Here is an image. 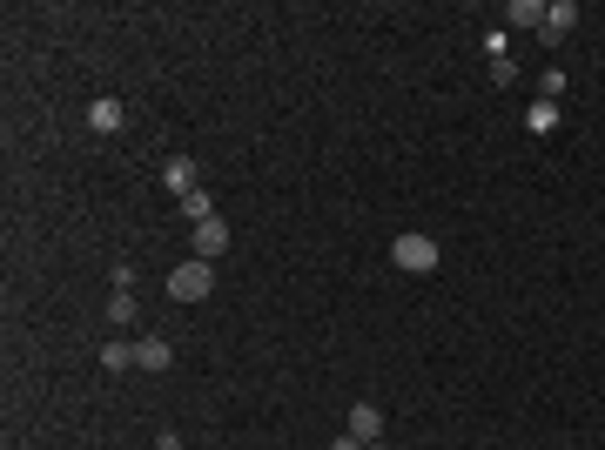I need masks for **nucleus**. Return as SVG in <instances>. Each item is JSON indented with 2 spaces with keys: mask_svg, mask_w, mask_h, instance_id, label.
<instances>
[{
  "mask_svg": "<svg viewBox=\"0 0 605 450\" xmlns=\"http://www.w3.org/2000/svg\"><path fill=\"white\" fill-rule=\"evenodd\" d=\"M209 289H215V262H202V255H196V262H182V269H168V296H175V302H202Z\"/></svg>",
  "mask_w": 605,
  "mask_h": 450,
  "instance_id": "nucleus-1",
  "label": "nucleus"
},
{
  "mask_svg": "<svg viewBox=\"0 0 605 450\" xmlns=\"http://www.w3.org/2000/svg\"><path fill=\"white\" fill-rule=\"evenodd\" d=\"M391 262L404 276H431V269H438V242H431V236H397L391 242Z\"/></svg>",
  "mask_w": 605,
  "mask_h": 450,
  "instance_id": "nucleus-2",
  "label": "nucleus"
},
{
  "mask_svg": "<svg viewBox=\"0 0 605 450\" xmlns=\"http://www.w3.org/2000/svg\"><path fill=\"white\" fill-rule=\"evenodd\" d=\"M162 181L175 189V196H196V155H168V162H162Z\"/></svg>",
  "mask_w": 605,
  "mask_h": 450,
  "instance_id": "nucleus-3",
  "label": "nucleus"
},
{
  "mask_svg": "<svg viewBox=\"0 0 605 450\" xmlns=\"http://www.w3.org/2000/svg\"><path fill=\"white\" fill-rule=\"evenodd\" d=\"M578 28V0H552V7H544V41H559V34H572Z\"/></svg>",
  "mask_w": 605,
  "mask_h": 450,
  "instance_id": "nucleus-4",
  "label": "nucleus"
},
{
  "mask_svg": "<svg viewBox=\"0 0 605 450\" xmlns=\"http://www.w3.org/2000/svg\"><path fill=\"white\" fill-rule=\"evenodd\" d=\"M350 437H357V444H377V437H383V410L377 404H357V410H350Z\"/></svg>",
  "mask_w": 605,
  "mask_h": 450,
  "instance_id": "nucleus-5",
  "label": "nucleus"
},
{
  "mask_svg": "<svg viewBox=\"0 0 605 450\" xmlns=\"http://www.w3.org/2000/svg\"><path fill=\"white\" fill-rule=\"evenodd\" d=\"M222 249H229V222L215 215V222H202V229H196V255H202V262H215Z\"/></svg>",
  "mask_w": 605,
  "mask_h": 450,
  "instance_id": "nucleus-6",
  "label": "nucleus"
},
{
  "mask_svg": "<svg viewBox=\"0 0 605 450\" xmlns=\"http://www.w3.org/2000/svg\"><path fill=\"white\" fill-rule=\"evenodd\" d=\"M88 128H94V135H115V128H121V101H115V94H101V101L88 108Z\"/></svg>",
  "mask_w": 605,
  "mask_h": 450,
  "instance_id": "nucleus-7",
  "label": "nucleus"
},
{
  "mask_svg": "<svg viewBox=\"0 0 605 450\" xmlns=\"http://www.w3.org/2000/svg\"><path fill=\"white\" fill-rule=\"evenodd\" d=\"M135 363H141V370H168V363H175V350H168L162 336H141V343H135Z\"/></svg>",
  "mask_w": 605,
  "mask_h": 450,
  "instance_id": "nucleus-8",
  "label": "nucleus"
},
{
  "mask_svg": "<svg viewBox=\"0 0 605 450\" xmlns=\"http://www.w3.org/2000/svg\"><path fill=\"white\" fill-rule=\"evenodd\" d=\"M182 215H189V222H215V196H209V189H196V196H182Z\"/></svg>",
  "mask_w": 605,
  "mask_h": 450,
  "instance_id": "nucleus-9",
  "label": "nucleus"
},
{
  "mask_svg": "<svg viewBox=\"0 0 605 450\" xmlns=\"http://www.w3.org/2000/svg\"><path fill=\"white\" fill-rule=\"evenodd\" d=\"M525 128H531V135H552V128H559V101H531Z\"/></svg>",
  "mask_w": 605,
  "mask_h": 450,
  "instance_id": "nucleus-10",
  "label": "nucleus"
},
{
  "mask_svg": "<svg viewBox=\"0 0 605 450\" xmlns=\"http://www.w3.org/2000/svg\"><path fill=\"white\" fill-rule=\"evenodd\" d=\"M504 20H518V28H544V0H512Z\"/></svg>",
  "mask_w": 605,
  "mask_h": 450,
  "instance_id": "nucleus-11",
  "label": "nucleus"
},
{
  "mask_svg": "<svg viewBox=\"0 0 605 450\" xmlns=\"http://www.w3.org/2000/svg\"><path fill=\"white\" fill-rule=\"evenodd\" d=\"M108 316L128 330V323H135V296H128V289H115V296H108Z\"/></svg>",
  "mask_w": 605,
  "mask_h": 450,
  "instance_id": "nucleus-12",
  "label": "nucleus"
},
{
  "mask_svg": "<svg viewBox=\"0 0 605 450\" xmlns=\"http://www.w3.org/2000/svg\"><path fill=\"white\" fill-rule=\"evenodd\" d=\"M101 363H108V370H128V363H135V343H108Z\"/></svg>",
  "mask_w": 605,
  "mask_h": 450,
  "instance_id": "nucleus-13",
  "label": "nucleus"
},
{
  "mask_svg": "<svg viewBox=\"0 0 605 450\" xmlns=\"http://www.w3.org/2000/svg\"><path fill=\"white\" fill-rule=\"evenodd\" d=\"M330 450H363V444H357V437H336V444H330Z\"/></svg>",
  "mask_w": 605,
  "mask_h": 450,
  "instance_id": "nucleus-14",
  "label": "nucleus"
},
{
  "mask_svg": "<svg viewBox=\"0 0 605 450\" xmlns=\"http://www.w3.org/2000/svg\"><path fill=\"white\" fill-rule=\"evenodd\" d=\"M162 450H182V444H175V437H162Z\"/></svg>",
  "mask_w": 605,
  "mask_h": 450,
  "instance_id": "nucleus-15",
  "label": "nucleus"
},
{
  "mask_svg": "<svg viewBox=\"0 0 605 450\" xmlns=\"http://www.w3.org/2000/svg\"><path fill=\"white\" fill-rule=\"evenodd\" d=\"M363 450H391V444H363Z\"/></svg>",
  "mask_w": 605,
  "mask_h": 450,
  "instance_id": "nucleus-16",
  "label": "nucleus"
}]
</instances>
